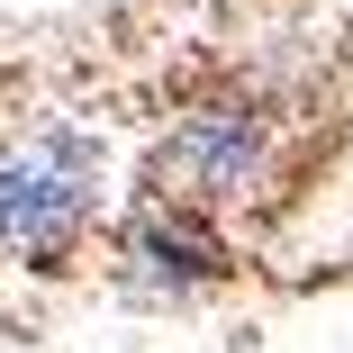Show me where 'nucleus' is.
<instances>
[{
    "label": "nucleus",
    "instance_id": "f257e3e1",
    "mask_svg": "<svg viewBox=\"0 0 353 353\" xmlns=\"http://www.w3.org/2000/svg\"><path fill=\"white\" fill-rule=\"evenodd\" d=\"M82 145H28L0 163V236L28 245V254H54L63 236L82 227Z\"/></svg>",
    "mask_w": 353,
    "mask_h": 353
}]
</instances>
